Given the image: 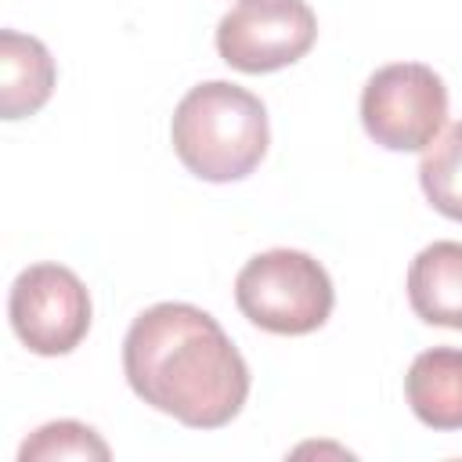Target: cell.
Wrapping results in <instances>:
<instances>
[{
    "label": "cell",
    "instance_id": "6da1fadb",
    "mask_svg": "<svg viewBox=\"0 0 462 462\" xmlns=\"http://www.w3.org/2000/svg\"><path fill=\"white\" fill-rule=\"evenodd\" d=\"M130 390L191 430L227 426L249 397V365L220 321L191 303H155L123 339Z\"/></svg>",
    "mask_w": 462,
    "mask_h": 462
},
{
    "label": "cell",
    "instance_id": "7a4b0ae2",
    "mask_svg": "<svg viewBox=\"0 0 462 462\" xmlns=\"http://www.w3.org/2000/svg\"><path fill=\"white\" fill-rule=\"evenodd\" d=\"M177 159L202 180L227 184L249 177L267 155L271 126L256 94L238 83L209 79L191 87L170 123Z\"/></svg>",
    "mask_w": 462,
    "mask_h": 462
},
{
    "label": "cell",
    "instance_id": "3957f363",
    "mask_svg": "<svg viewBox=\"0 0 462 462\" xmlns=\"http://www.w3.org/2000/svg\"><path fill=\"white\" fill-rule=\"evenodd\" d=\"M235 303L263 332L307 336L328 321L336 289L328 271L310 253L267 249L238 271Z\"/></svg>",
    "mask_w": 462,
    "mask_h": 462
},
{
    "label": "cell",
    "instance_id": "277c9868",
    "mask_svg": "<svg viewBox=\"0 0 462 462\" xmlns=\"http://www.w3.org/2000/svg\"><path fill=\"white\" fill-rule=\"evenodd\" d=\"M448 119V87L422 61H393L372 72L361 94L368 137L390 152H422Z\"/></svg>",
    "mask_w": 462,
    "mask_h": 462
},
{
    "label": "cell",
    "instance_id": "5b68a950",
    "mask_svg": "<svg viewBox=\"0 0 462 462\" xmlns=\"http://www.w3.org/2000/svg\"><path fill=\"white\" fill-rule=\"evenodd\" d=\"M314 40L318 18L307 0H238L217 25L220 58L249 76L300 61Z\"/></svg>",
    "mask_w": 462,
    "mask_h": 462
},
{
    "label": "cell",
    "instance_id": "8992f818",
    "mask_svg": "<svg viewBox=\"0 0 462 462\" xmlns=\"http://www.w3.org/2000/svg\"><path fill=\"white\" fill-rule=\"evenodd\" d=\"M7 318L32 354L58 357L83 343L90 328V292L69 267L32 263L11 285Z\"/></svg>",
    "mask_w": 462,
    "mask_h": 462
},
{
    "label": "cell",
    "instance_id": "52a82bcc",
    "mask_svg": "<svg viewBox=\"0 0 462 462\" xmlns=\"http://www.w3.org/2000/svg\"><path fill=\"white\" fill-rule=\"evenodd\" d=\"M54 58L51 51L25 32L4 29L0 32V116L22 119L47 105L54 94Z\"/></svg>",
    "mask_w": 462,
    "mask_h": 462
},
{
    "label": "cell",
    "instance_id": "ba28073f",
    "mask_svg": "<svg viewBox=\"0 0 462 462\" xmlns=\"http://www.w3.org/2000/svg\"><path fill=\"white\" fill-rule=\"evenodd\" d=\"M408 303L426 325L462 332V242H433L411 260Z\"/></svg>",
    "mask_w": 462,
    "mask_h": 462
},
{
    "label": "cell",
    "instance_id": "9c48e42d",
    "mask_svg": "<svg viewBox=\"0 0 462 462\" xmlns=\"http://www.w3.org/2000/svg\"><path fill=\"white\" fill-rule=\"evenodd\" d=\"M404 397L430 430H462V350H422L404 375Z\"/></svg>",
    "mask_w": 462,
    "mask_h": 462
},
{
    "label": "cell",
    "instance_id": "30bf717a",
    "mask_svg": "<svg viewBox=\"0 0 462 462\" xmlns=\"http://www.w3.org/2000/svg\"><path fill=\"white\" fill-rule=\"evenodd\" d=\"M419 184L437 213L462 224V119L426 148L419 162Z\"/></svg>",
    "mask_w": 462,
    "mask_h": 462
},
{
    "label": "cell",
    "instance_id": "8fae6325",
    "mask_svg": "<svg viewBox=\"0 0 462 462\" xmlns=\"http://www.w3.org/2000/svg\"><path fill=\"white\" fill-rule=\"evenodd\" d=\"M22 462H36V458H108V444L83 422L61 419V422H47L40 426L18 451Z\"/></svg>",
    "mask_w": 462,
    "mask_h": 462
}]
</instances>
